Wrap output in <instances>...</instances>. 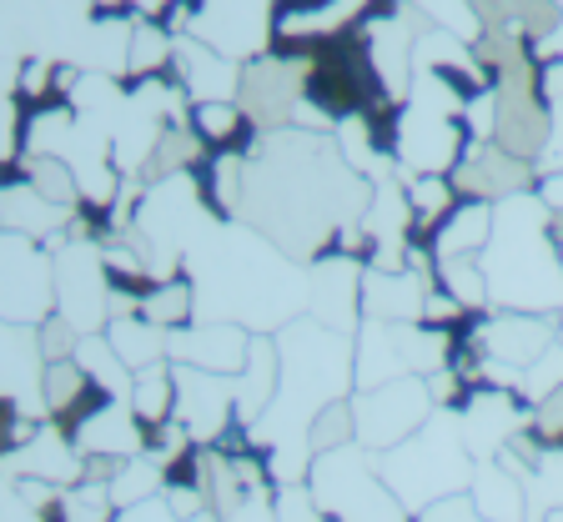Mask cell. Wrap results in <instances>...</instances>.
Masks as SVG:
<instances>
[{"instance_id": "cell-1", "label": "cell", "mask_w": 563, "mask_h": 522, "mask_svg": "<svg viewBox=\"0 0 563 522\" xmlns=\"http://www.w3.org/2000/svg\"><path fill=\"white\" fill-rule=\"evenodd\" d=\"M373 201V181L342 162L338 141L312 131L282 126L262 131L257 152H246L242 216L252 232L272 246L312 267L322 252H332L338 232L357 226Z\"/></svg>"}, {"instance_id": "cell-2", "label": "cell", "mask_w": 563, "mask_h": 522, "mask_svg": "<svg viewBox=\"0 0 563 522\" xmlns=\"http://www.w3.org/2000/svg\"><path fill=\"white\" fill-rule=\"evenodd\" d=\"M272 342H277V397L246 437L267 453L272 482H302L312 467L307 447L312 422L357 392V337L297 316L272 332Z\"/></svg>"}, {"instance_id": "cell-3", "label": "cell", "mask_w": 563, "mask_h": 522, "mask_svg": "<svg viewBox=\"0 0 563 522\" xmlns=\"http://www.w3.org/2000/svg\"><path fill=\"white\" fill-rule=\"evenodd\" d=\"M197 322H236L272 337L307 312V267L272 246L246 221H227L197 256H187Z\"/></svg>"}, {"instance_id": "cell-4", "label": "cell", "mask_w": 563, "mask_h": 522, "mask_svg": "<svg viewBox=\"0 0 563 522\" xmlns=\"http://www.w3.org/2000/svg\"><path fill=\"white\" fill-rule=\"evenodd\" d=\"M478 267L498 312H563V226L533 191L493 207V236Z\"/></svg>"}, {"instance_id": "cell-5", "label": "cell", "mask_w": 563, "mask_h": 522, "mask_svg": "<svg viewBox=\"0 0 563 522\" xmlns=\"http://www.w3.org/2000/svg\"><path fill=\"white\" fill-rule=\"evenodd\" d=\"M373 467L387 488H393V498L418 518L422 508L468 492L478 463H473V453L463 447L457 412H433L408 442L387 447V453H373Z\"/></svg>"}, {"instance_id": "cell-6", "label": "cell", "mask_w": 563, "mask_h": 522, "mask_svg": "<svg viewBox=\"0 0 563 522\" xmlns=\"http://www.w3.org/2000/svg\"><path fill=\"white\" fill-rule=\"evenodd\" d=\"M307 488L332 522H412V512L377 477L373 453L357 442H347L338 453H317L307 467Z\"/></svg>"}, {"instance_id": "cell-7", "label": "cell", "mask_w": 563, "mask_h": 522, "mask_svg": "<svg viewBox=\"0 0 563 522\" xmlns=\"http://www.w3.org/2000/svg\"><path fill=\"white\" fill-rule=\"evenodd\" d=\"M453 332L422 322H363L357 326V392L398 377H433L448 367Z\"/></svg>"}, {"instance_id": "cell-8", "label": "cell", "mask_w": 563, "mask_h": 522, "mask_svg": "<svg viewBox=\"0 0 563 522\" xmlns=\"http://www.w3.org/2000/svg\"><path fill=\"white\" fill-rule=\"evenodd\" d=\"M46 252L56 262V316L76 326V337L106 332V322H111V277H106L101 262V242L66 232Z\"/></svg>"}, {"instance_id": "cell-9", "label": "cell", "mask_w": 563, "mask_h": 522, "mask_svg": "<svg viewBox=\"0 0 563 522\" xmlns=\"http://www.w3.org/2000/svg\"><path fill=\"white\" fill-rule=\"evenodd\" d=\"M433 412L438 407L428 397V377H398V382L352 392V432L367 453H387V447L408 442Z\"/></svg>"}, {"instance_id": "cell-10", "label": "cell", "mask_w": 563, "mask_h": 522, "mask_svg": "<svg viewBox=\"0 0 563 522\" xmlns=\"http://www.w3.org/2000/svg\"><path fill=\"white\" fill-rule=\"evenodd\" d=\"M56 316V262L41 242L0 232V322L41 326Z\"/></svg>"}, {"instance_id": "cell-11", "label": "cell", "mask_w": 563, "mask_h": 522, "mask_svg": "<svg viewBox=\"0 0 563 522\" xmlns=\"http://www.w3.org/2000/svg\"><path fill=\"white\" fill-rule=\"evenodd\" d=\"M307 76H312V56H292V51H267V56L242 66V116L257 131L292 126L297 105L307 101Z\"/></svg>"}, {"instance_id": "cell-12", "label": "cell", "mask_w": 563, "mask_h": 522, "mask_svg": "<svg viewBox=\"0 0 563 522\" xmlns=\"http://www.w3.org/2000/svg\"><path fill=\"white\" fill-rule=\"evenodd\" d=\"M277 0H197L191 15V41L222 51L227 60H257L272 51V31H277Z\"/></svg>"}, {"instance_id": "cell-13", "label": "cell", "mask_w": 563, "mask_h": 522, "mask_svg": "<svg viewBox=\"0 0 563 522\" xmlns=\"http://www.w3.org/2000/svg\"><path fill=\"white\" fill-rule=\"evenodd\" d=\"M176 377V422L187 427L197 447H217L236 427V377H217L201 367L172 362Z\"/></svg>"}, {"instance_id": "cell-14", "label": "cell", "mask_w": 563, "mask_h": 522, "mask_svg": "<svg viewBox=\"0 0 563 522\" xmlns=\"http://www.w3.org/2000/svg\"><path fill=\"white\" fill-rule=\"evenodd\" d=\"M363 256L322 252L307 267V316L332 332H357L363 326Z\"/></svg>"}, {"instance_id": "cell-15", "label": "cell", "mask_w": 563, "mask_h": 522, "mask_svg": "<svg viewBox=\"0 0 563 522\" xmlns=\"http://www.w3.org/2000/svg\"><path fill=\"white\" fill-rule=\"evenodd\" d=\"M533 407L514 392V387H473L468 402L457 407V427H463V447L473 463H493L508 442L528 427Z\"/></svg>"}, {"instance_id": "cell-16", "label": "cell", "mask_w": 563, "mask_h": 522, "mask_svg": "<svg viewBox=\"0 0 563 522\" xmlns=\"http://www.w3.org/2000/svg\"><path fill=\"white\" fill-rule=\"evenodd\" d=\"M453 191L463 201H508V197H523V191H533V181H539V166L533 162H518V156H508L504 146H493V141H473L468 152H463V162L453 166Z\"/></svg>"}, {"instance_id": "cell-17", "label": "cell", "mask_w": 563, "mask_h": 522, "mask_svg": "<svg viewBox=\"0 0 563 522\" xmlns=\"http://www.w3.org/2000/svg\"><path fill=\"white\" fill-rule=\"evenodd\" d=\"M473 332H478L483 357L504 362L508 371H518V377H523V367H533V362H539L543 352L559 342V316L498 312V307H493L488 316H478V322H473Z\"/></svg>"}, {"instance_id": "cell-18", "label": "cell", "mask_w": 563, "mask_h": 522, "mask_svg": "<svg viewBox=\"0 0 563 522\" xmlns=\"http://www.w3.org/2000/svg\"><path fill=\"white\" fill-rule=\"evenodd\" d=\"M252 337L236 322H191L166 332V362H181V367H201L217 371V377H236L246 367V352H252Z\"/></svg>"}, {"instance_id": "cell-19", "label": "cell", "mask_w": 563, "mask_h": 522, "mask_svg": "<svg viewBox=\"0 0 563 522\" xmlns=\"http://www.w3.org/2000/svg\"><path fill=\"white\" fill-rule=\"evenodd\" d=\"M176 86L191 96V105H211V101H236L242 96V60H227L222 51L201 46L191 35H176Z\"/></svg>"}, {"instance_id": "cell-20", "label": "cell", "mask_w": 563, "mask_h": 522, "mask_svg": "<svg viewBox=\"0 0 563 522\" xmlns=\"http://www.w3.org/2000/svg\"><path fill=\"white\" fill-rule=\"evenodd\" d=\"M433 291V277L422 262L402 271H363V322H422V302Z\"/></svg>"}, {"instance_id": "cell-21", "label": "cell", "mask_w": 563, "mask_h": 522, "mask_svg": "<svg viewBox=\"0 0 563 522\" xmlns=\"http://www.w3.org/2000/svg\"><path fill=\"white\" fill-rule=\"evenodd\" d=\"M70 442H76L81 457H111V463H126V457H141L152 447L141 418L131 412V402H121V397H106L91 418L70 432Z\"/></svg>"}, {"instance_id": "cell-22", "label": "cell", "mask_w": 563, "mask_h": 522, "mask_svg": "<svg viewBox=\"0 0 563 522\" xmlns=\"http://www.w3.org/2000/svg\"><path fill=\"white\" fill-rule=\"evenodd\" d=\"M0 467L11 477H35V482H56V488H76L86 477V457L76 453V442H70L56 422L35 427V437L25 442L21 453L5 457Z\"/></svg>"}, {"instance_id": "cell-23", "label": "cell", "mask_w": 563, "mask_h": 522, "mask_svg": "<svg viewBox=\"0 0 563 522\" xmlns=\"http://www.w3.org/2000/svg\"><path fill=\"white\" fill-rule=\"evenodd\" d=\"M70 207H56L35 191L31 181H5L0 186V232H21L31 242H56L70 232Z\"/></svg>"}, {"instance_id": "cell-24", "label": "cell", "mask_w": 563, "mask_h": 522, "mask_svg": "<svg viewBox=\"0 0 563 522\" xmlns=\"http://www.w3.org/2000/svg\"><path fill=\"white\" fill-rule=\"evenodd\" d=\"M131 31H136V21H126V15H117V11H96V21L86 25L81 46L70 56V66L121 81V76H126V56H131Z\"/></svg>"}, {"instance_id": "cell-25", "label": "cell", "mask_w": 563, "mask_h": 522, "mask_svg": "<svg viewBox=\"0 0 563 522\" xmlns=\"http://www.w3.org/2000/svg\"><path fill=\"white\" fill-rule=\"evenodd\" d=\"M277 397V342L272 337H252L246 367L236 371V427L252 432L262 422V412Z\"/></svg>"}, {"instance_id": "cell-26", "label": "cell", "mask_w": 563, "mask_h": 522, "mask_svg": "<svg viewBox=\"0 0 563 522\" xmlns=\"http://www.w3.org/2000/svg\"><path fill=\"white\" fill-rule=\"evenodd\" d=\"M493 236V201H457L443 216L433 236H428V256L433 262H453V256H483Z\"/></svg>"}, {"instance_id": "cell-27", "label": "cell", "mask_w": 563, "mask_h": 522, "mask_svg": "<svg viewBox=\"0 0 563 522\" xmlns=\"http://www.w3.org/2000/svg\"><path fill=\"white\" fill-rule=\"evenodd\" d=\"M468 498H473V508H478L483 522H528L523 477L508 473L498 457H493V463H478V467H473Z\"/></svg>"}, {"instance_id": "cell-28", "label": "cell", "mask_w": 563, "mask_h": 522, "mask_svg": "<svg viewBox=\"0 0 563 522\" xmlns=\"http://www.w3.org/2000/svg\"><path fill=\"white\" fill-rule=\"evenodd\" d=\"M106 342L117 347V357L131 367V377L156 362H166V332L152 326L146 316H117V322H106Z\"/></svg>"}, {"instance_id": "cell-29", "label": "cell", "mask_w": 563, "mask_h": 522, "mask_svg": "<svg viewBox=\"0 0 563 522\" xmlns=\"http://www.w3.org/2000/svg\"><path fill=\"white\" fill-rule=\"evenodd\" d=\"M131 412L141 418L146 437L176 418V377H172V362H156V367L136 371V382H131Z\"/></svg>"}, {"instance_id": "cell-30", "label": "cell", "mask_w": 563, "mask_h": 522, "mask_svg": "<svg viewBox=\"0 0 563 522\" xmlns=\"http://www.w3.org/2000/svg\"><path fill=\"white\" fill-rule=\"evenodd\" d=\"M408 207H412V232L422 236V246H428V236L443 226V216L457 207V191H453V181L448 176H408Z\"/></svg>"}, {"instance_id": "cell-31", "label": "cell", "mask_w": 563, "mask_h": 522, "mask_svg": "<svg viewBox=\"0 0 563 522\" xmlns=\"http://www.w3.org/2000/svg\"><path fill=\"white\" fill-rule=\"evenodd\" d=\"M76 362H81V371L91 377L101 392H111V397H121V402H131V367L117 357V347L106 342V332H91V337H81L76 342Z\"/></svg>"}, {"instance_id": "cell-32", "label": "cell", "mask_w": 563, "mask_h": 522, "mask_svg": "<svg viewBox=\"0 0 563 522\" xmlns=\"http://www.w3.org/2000/svg\"><path fill=\"white\" fill-rule=\"evenodd\" d=\"M106 492H111V508H136V502L166 492V463L156 453L126 457V463L117 467V477L106 482Z\"/></svg>"}, {"instance_id": "cell-33", "label": "cell", "mask_w": 563, "mask_h": 522, "mask_svg": "<svg viewBox=\"0 0 563 522\" xmlns=\"http://www.w3.org/2000/svg\"><path fill=\"white\" fill-rule=\"evenodd\" d=\"M152 326H162V332H176V326H191L197 322V291H191L187 277L176 281H156L146 297H141V312Z\"/></svg>"}, {"instance_id": "cell-34", "label": "cell", "mask_w": 563, "mask_h": 522, "mask_svg": "<svg viewBox=\"0 0 563 522\" xmlns=\"http://www.w3.org/2000/svg\"><path fill=\"white\" fill-rule=\"evenodd\" d=\"M176 56V35L162 21H136L131 31V56H126V81H152L172 66Z\"/></svg>"}, {"instance_id": "cell-35", "label": "cell", "mask_w": 563, "mask_h": 522, "mask_svg": "<svg viewBox=\"0 0 563 522\" xmlns=\"http://www.w3.org/2000/svg\"><path fill=\"white\" fill-rule=\"evenodd\" d=\"M191 131L201 136V146H217V152H227V146H236L242 136H252V121L242 116V105L236 101H211V105H191ZM262 136V131H257Z\"/></svg>"}, {"instance_id": "cell-36", "label": "cell", "mask_w": 563, "mask_h": 522, "mask_svg": "<svg viewBox=\"0 0 563 522\" xmlns=\"http://www.w3.org/2000/svg\"><path fill=\"white\" fill-rule=\"evenodd\" d=\"M523 492H528V522H543L549 512L563 508V447H549L539 463L528 467Z\"/></svg>"}, {"instance_id": "cell-37", "label": "cell", "mask_w": 563, "mask_h": 522, "mask_svg": "<svg viewBox=\"0 0 563 522\" xmlns=\"http://www.w3.org/2000/svg\"><path fill=\"white\" fill-rule=\"evenodd\" d=\"M438 271V287L448 291V297H457V302L468 307V312H488V281H483V267L478 256H453V262H433Z\"/></svg>"}, {"instance_id": "cell-38", "label": "cell", "mask_w": 563, "mask_h": 522, "mask_svg": "<svg viewBox=\"0 0 563 522\" xmlns=\"http://www.w3.org/2000/svg\"><path fill=\"white\" fill-rule=\"evenodd\" d=\"M91 387V377L81 371V362L66 357V362H46V377H41V397H46V418H60L76 407V397Z\"/></svg>"}, {"instance_id": "cell-39", "label": "cell", "mask_w": 563, "mask_h": 522, "mask_svg": "<svg viewBox=\"0 0 563 522\" xmlns=\"http://www.w3.org/2000/svg\"><path fill=\"white\" fill-rule=\"evenodd\" d=\"M422 11V21L433 25V31H448L457 35V41H478L483 25H478V11H473V0H412Z\"/></svg>"}, {"instance_id": "cell-40", "label": "cell", "mask_w": 563, "mask_h": 522, "mask_svg": "<svg viewBox=\"0 0 563 522\" xmlns=\"http://www.w3.org/2000/svg\"><path fill=\"white\" fill-rule=\"evenodd\" d=\"M553 392H563V342H553V347L543 352L533 367H523V377H518V397H523L528 407L549 402Z\"/></svg>"}, {"instance_id": "cell-41", "label": "cell", "mask_w": 563, "mask_h": 522, "mask_svg": "<svg viewBox=\"0 0 563 522\" xmlns=\"http://www.w3.org/2000/svg\"><path fill=\"white\" fill-rule=\"evenodd\" d=\"M272 518L277 522H328V512L317 508L312 488L302 482H272Z\"/></svg>"}, {"instance_id": "cell-42", "label": "cell", "mask_w": 563, "mask_h": 522, "mask_svg": "<svg viewBox=\"0 0 563 522\" xmlns=\"http://www.w3.org/2000/svg\"><path fill=\"white\" fill-rule=\"evenodd\" d=\"M347 442H357V432H352V397L338 407H328L322 418L312 422V432H307V447L317 453H338V447H347Z\"/></svg>"}, {"instance_id": "cell-43", "label": "cell", "mask_w": 563, "mask_h": 522, "mask_svg": "<svg viewBox=\"0 0 563 522\" xmlns=\"http://www.w3.org/2000/svg\"><path fill=\"white\" fill-rule=\"evenodd\" d=\"M35 437V418L25 412L21 402H11V397H0V463L11 453H21L25 442Z\"/></svg>"}, {"instance_id": "cell-44", "label": "cell", "mask_w": 563, "mask_h": 522, "mask_svg": "<svg viewBox=\"0 0 563 522\" xmlns=\"http://www.w3.org/2000/svg\"><path fill=\"white\" fill-rule=\"evenodd\" d=\"M412 522H483V518L468 492H457V498H443V502H433V508H422Z\"/></svg>"}, {"instance_id": "cell-45", "label": "cell", "mask_w": 563, "mask_h": 522, "mask_svg": "<svg viewBox=\"0 0 563 522\" xmlns=\"http://www.w3.org/2000/svg\"><path fill=\"white\" fill-rule=\"evenodd\" d=\"M111 522H181L172 512V502H166V492H156V498L136 502V508H117V518Z\"/></svg>"}, {"instance_id": "cell-46", "label": "cell", "mask_w": 563, "mask_h": 522, "mask_svg": "<svg viewBox=\"0 0 563 522\" xmlns=\"http://www.w3.org/2000/svg\"><path fill=\"white\" fill-rule=\"evenodd\" d=\"M533 197H539L543 211H549V216L563 226V171H539V181H533Z\"/></svg>"}, {"instance_id": "cell-47", "label": "cell", "mask_w": 563, "mask_h": 522, "mask_svg": "<svg viewBox=\"0 0 563 522\" xmlns=\"http://www.w3.org/2000/svg\"><path fill=\"white\" fill-rule=\"evenodd\" d=\"M217 522H277V518H272V488H267V492H252L242 508L222 512Z\"/></svg>"}, {"instance_id": "cell-48", "label": "cell", "mask_w": 563, "mask_h": 522, "mask_svg": "<svg viewBox=\"0 0 563 522\" xmlns=\"http://www.w3.org/2000/svg\"><path fill=\"white\" fill-rule=\"evenodd\" d=\"M96 5H117V0H96ZM121 5H136L141 15H156V11H166L172 0H121Z\"/></svg>"}, {"instance_id": "cell-49", "label": "cell", "mask_w": 563, "mask_h": 522, "mask_svg": "<svg viewBox=\"0 0 563 522\" xmlns=\"http://www.w3.org/2000/svg\"><path fill=\"white\" fill-rule=\"evenodd\" d=\"M187 522H217V512H197V518H187Z\"/></svg>"}, {"instance_id": "cell-50", "label": "cell", "mask_w": 563, "mask_h": 522, "mask_svg": "<svg viewBox=\"0 0 563 522\" xmlns=\"http://www.w3.org/2000/svg\"><path fill=\"white\" fill-rule=\"evenodd\" d=\"M282 5H322V0H282Z\"/></svg>"}, {"instance_id": "cell-51", "label": "cell", "mask_w": 563, "mask_h": 522, "mask_svg": "<svg viewBox=\"0 0 563 522\" xmlns=\"http://www.w3.org/2000/svg\"><path fill=\"white\" fill-rule=\"evenodd\" d=\"M543 522H563V508H559V512H549V518H543Z\"/></svg>"}, {"instance_id": "cell-52", "label": "cell", "mask_w": 563, "mask_h": 522, "mask_svg": "<svg viewBox=\"0 0 563 522\" xmlns=\"http://www.w3.org/2000/svg\"><path fill=\"white\" fill-rule=\"evenodd\" d=\"M559 342H563V312H559Z\"/></svg>"}]
</instances>
